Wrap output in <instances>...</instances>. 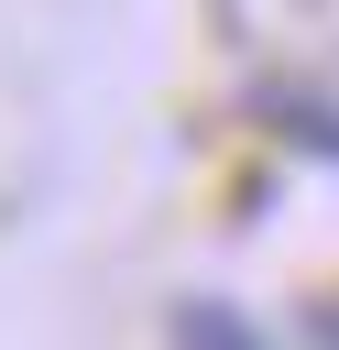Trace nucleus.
<instances>
[{
    "instance_id": "f257e3e1",
    "label": "nucleus",
    "mask_w": 339,
    "mask_h": 350,
    "mask_svg": "<svg viewBox=\"0 0 339 350\" xmlns=\"http://www.w3.org/2000/svg\"><path fill=\"white\" fill-rule=\"evenodd\" d=\"M175 350H273V339L230 306H175Z\"/></svg>"
}]
</instances>
